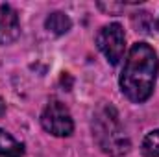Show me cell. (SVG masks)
I'll return each instance as SVG.
<instances>
[{
	"instance_id": "1",
	"label": "cell",
	"mask_w": 159,
	"mask_h": 157,
	"mask_svg": "<svg viewBox=\"0 0 159 157\" xmlns=\"http://www.w3.org/2000/svg\"><path fill=\"white\" fill-rule=\"evenodd\" d=\"M157 70L159 59L156 50L148 43H135L120 74V91L133 104L146 102L154 92Z\"/></svg>"
},
{
	"instance_id": "2",
	"label": "cell",
	"mask_w": 159,
	"mask_h": 157,
	"mask_svg": "<svg viewBox=\"0 0 159 157\" xmlns=\"http://www.w3.org/2000/svg\"><path fill=\"white\" fill-rule=\"evenodd\" d=\"M93 137L98 148L111 157L126 155L131 148V141L122 128L119 111L111 104H100L93 115Z\"/></svg>"
},
{
	"instance_id": "3",
	"label": "cell",
	"mask_w": 159,
	"mask_h": 157,
	"mask_svg": "<svg viewBox=\"0 0 159 157\" xmlns=\"http://www.w3.org/2000/svg\"><path fill=\"white\" fill-rule=\"evenodd\" d=\"M41 126L54 137H69L74 131V120L70 111L59 100H50L41 113Z\"/></svg>"
},
{
	"instance_id": "4",
	"label": "cell",
	"mask_w": 159,
	"mask_h": 157,
	"mask_svg": "<svg viewBox=\"0 0 159 157\" xmlns=\"http://www.w3.org/2000/svg\"><path fill=\"white\" fill-rule=\"evenodd\" d=\"M96 46L111 65H119L120 59L124 57V50H126L124 28L119 22L102 26L96 34Z\"/></svg>"
},
{
	"instance_id": "5",
	"label": "cell",
	"mask_w": 159,
	"mask_h": 157,
	"mask_svg": "<svg viewBox=\"0 0 159 157\" xmlns=\"http://www.w3.org/2000/svg\"><path fill=\"white\" fill-rule=\"evenodd\" d=\"M20 35V20H19V13L7 6L2 4L0 6V44H11L19 39Z\"/></svg>"
},
{
	"instance_id": "6",
	"label": "cell",
	"mask_w": 159,
	"mask_h": 157,
	"mask_svg": "<svg viewBox=\"0 0 159 157\" xmlns=\"http://www.w3.org/2000/svg\"><path fill=\"white\" fill-rule=\"evenodd\" d=\"M44 26H46V30H48L50 34H54V35H63V34H67V32L72 28V20H70V17H69L67 13H63V11H54V13H50V15L46 17Z\"/></svg>"
},
{
	"instance_id": "7",
	"label": "cell",
	"mask_w": 159,
	"mask_h": 157,
	"mask_svg": "<svg viewBox=\"0 0 159 157\" xmlns=\"http://www.w3.org/2000/svg\"><path fill=\"white\" fill-rule=\"evenodd\" d=\"M0 157H24V144L6 129H0Z\"/></svg>"
},
{
	"instance_id": "8",
	"label": "cell",
	"mask_w": 159,
	"mask_h": 157,
	"mask_svg": "<svg viewBox=\"0 0 159 157\" xmlns=\"http://www.w3.org/2000/svg\"><path fill=\"white\" fill-rule=\"evenodd\" d=\"M141 152L144 157H159V129H152L146 133L141 144Z\"/></svg>"
},
{
	"instance_id": "9",
	"label": "cell",
	"mask_w": 159,
	"mask_h": 157,
	"mask_svg": "<svg viewBox=\"0 0 159 157\" xmlns=\"http://www.w3.org/2000/svg\"><path fill=\"white\" fill-rule=\"evenodd\" d=\"M98 7L106 13H119L124 9V4H115V2H109V4H104V2H98Z\"/></svg>"
},
{
	"instance_id": "10",
	"label": "cell",
	"mask_w": 159,
	"mask_h": 157,
	"mask_svg": "<svg viewBox=\"0 0 159 157\" xmlns=\"http://www.w3.org/2000/svg\"><path fill=\"white\" fill-rule=\"evenodd\" d=\"M4 115H6V102L0 98V118L4 117Z\"/></svg>"
},
{
	"instance_id": "11",
	"label": "cell",
	"mask_w": 159,
	"mask_h": 157,
	"mask_svg": "<svg viewBox=\"0 0 159 157\" xmlns=\"http://www.w3.org/2000/svg\"><path fill=\"white\" fill-rule=\"evenodd\" d=\"M157 30H159V19H157Z\"/></svg>"
}]
</instances>
